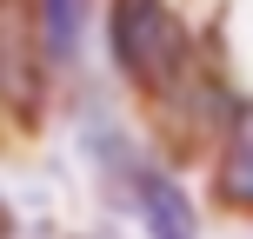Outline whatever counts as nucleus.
I'll return each mask as SVG.
<instances>
[{
  "label": "nucleus",
  "mask_w": 253,
  "mask_h": 239,
  "mask_svg": "<svg viewBox=\"0 0 253 239\" xmlns=\"http://www.w3.org/2000/svg\"><path fill=\"white\" fill-rule=\"evenodd\" d=\"M107 40H114L120 73L133 80V87H147V93H167L187 73V34H180V20H173L167 0H114Z\"/></svg>",
  "instance_id": "f257e3e1"
},
{
  "label": "nucleus",
  "mask_w": 253,
  "mask_h": 239,
  "mask_svg": "<svg viewBox=\"0 0 253 239\" xmlns=\"http://www.w3.org/2000/svg\"><path fill=\"white\" fill-rule=\"evenodd\" d=\"M133 193H140V219H147L153 239H193V206H187V193H180L167 173L140 166V173H133Z\"/></svg>",
  "instance_id": "f03ea898"
},
{
  "label": "nucleus",
  "mask_w": 253,
  "mask_h": 239,
  "mask_svg": "<svg viewBox=\"0 0 253 239\" xmlns=\"http://www.w3.org/2000/svg\"><path fill=\"white\" fill-rule=\"evenodd\" d=\"M220 193L227 206H247L253 213V106H240L227 126V146H220Z\"/></svg>",
  "instance_id": "7ed1b4c3"
},
{
  "label": "nucleus",
  "mask_w": 253,
  "mask_h": 239,
  "mask_svg": "<svg viewBox=\"0 0 253 239\" xmlns=\"http://www.w3.org/2000/svg\"><path fill=\"white\" fill-rule=\"evenodd\" d=\"M40 20H47V47L60 53H74V0H40Z\"/></svg>",
  "instance_id": "20e7f679"
}]
</instances>
